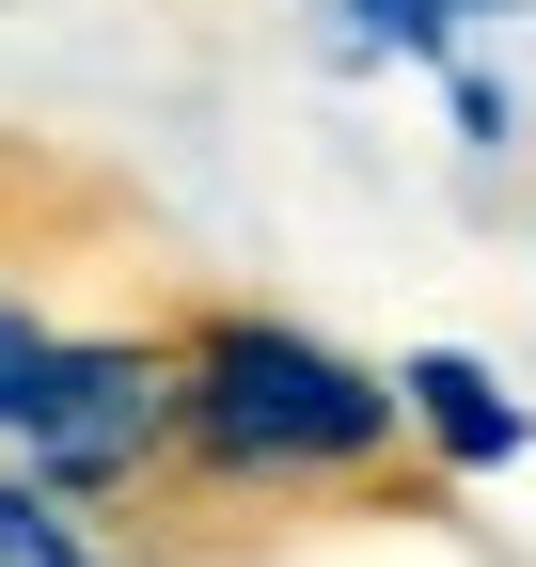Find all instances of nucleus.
Segmentation results:
<instances>
[{
	"label": "nucleus",
	"instance_id": "obj_1",
	"mask_svg": "<svg viewBox=\"0 0 536 567\" xmlns=\"http://www.w3.org/2000/svg\"><path fill=\"white\" fill-rule=\"evenodd\" d=\"M174 442L221 488H363L411 442V410H394V379H363L348 347H316L285 316H189L174 331Z\"/></svg>",
	"mask_w": 536,
	"mask_h": 567
},
{
	"label": "nucleus",
	"instance_id": "obj_2",
	"mask_svg": "<svg viewBox=\"0 0 536 567\" xmlns=\"http://www.w3.org/2000/svg\"><path fill=\"white\" fill-rule=\"evenodd\" d=\"M0 442L32 457L48 505H111V488H143L158 442H174V347H143V331H48V363H32V394H17Z\"/></svg>",
	"mask_w": 536,
	"mask_h": 567
},
{
	"label": "nucleus",
	"instance_id": "obj_3",
	"mask_svg": "<svg viewBox=\"0 0 536 567\" xmlns=\"http://www.w3.org/2000/svg\"><path fill=\"white\" fill-rule=\"evenodd\" d=\"M394 410H411V425H426L457 473H505V457H536V410H520L489 363H457V347H426V363L394 379Z\"/></svg>",
	"mask_w": 536,
	"mask_h": 567
},
{
	"label": "nucleus",
	"instance_id": "obj_4",
	"mask_svg": "<svg viewBox=\"0 0 536 567\" xmlns=\"http://www.w3.org/2000/svg\"><path fill=\"white\" fill-rule=\"evenodd\" d=\"M474 17H505V0H331V48L348 63H442V80H474Z\"/></svg>",
	"mask_w": 536,
	"mask_h": 567
},
{
	"label": "nucleus",
	"instance_id": "obj_5",
	"mask_svg": "<svg viewBox=\"0 0 536 567\" xmlns=\"http://www.w3.org/2000/svg\"><path fill=\"white\" fill-rule=\"evenodd\" d=\"M0 567H111V551H95L80 520H63L32 473H0Z\"/></svg>",
	"mask_w": 536,
	"mask_h": 567
},
{
	"label": "nucleus",
	"instance_id": "obj_6",
	"mask_svg": "<svg viewBox=\"0 0 536 567\" xmlns=\"http://www.w3.org/2000/svg\"><path fill=\"white\" fill-rule=\"evenodd\" d=\"M32 363H48V316H17V300H0V425H17V394H32Z\"/></svg>",
	"mask_w": 536,
	"mask_h": 567
}]
</instances>
